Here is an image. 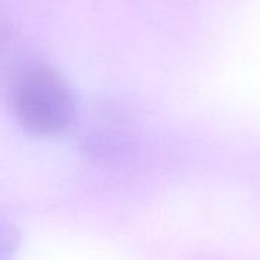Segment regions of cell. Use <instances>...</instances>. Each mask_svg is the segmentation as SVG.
Here are the masks:
<instances>
[{
    "instance_id": "cell-1",
    "label": "cell",
    "mask_w": 260,
    "mask_h": 260,
    "mask_svg": "<svg viewBox=\"0 0 260 260\" xmlns=\"http://www.w3.org/2000/svg\"><path fill=\"white\" fill-rule=\"evenodd\" d=\"M14 64L8 81L18 122L35 134L64 131L75 114V101L67 84L47 64L34 59H17Z\"/></svg>"
},
{
    "instance_id": "cell-2",
    "label": "cell",
    "mask_w": 260,
    "mask_h": 260,
    "mask_svg": "<svg viewBox=\"0 0 260 260\" xmlns=\"http://www.w3.org/2000/svg\"><path fill=\"white\" fill-rule=\"evenodd\" d=\"M3 244H5V242H3V241H2V239H0V245H3Z\"/></svg>"
}]
</instances>
